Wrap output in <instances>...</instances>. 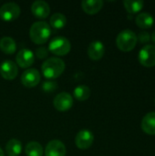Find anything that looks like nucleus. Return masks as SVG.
<instances>
[{"instance_id":"nucleus-1","label":"nucleus","mask_w":155,"mask_h":156,"mask_svg":"<svg viewBox=\"0 0 155 156\" xmlns=\"http://www.w3.org/2000/svg\"><path fill=\"white\" fill-rule=\"evenodd\" d=\"M65 68V62L61 58L52 57L47 58L43 62L41 66V70L45 78H47L48 80H53L58 78L64 72Z\"/></svg>"},{"instance_id":"nucleus-2","label":"nucleus","mask_w":155,"mask_h":156,"mask_svg":"<svg viewBox=\"0 0 155 156\" xmlns=\"http://www.w3.org/2000/svg\"><path fill=\"white\" fill-rule=\"evenodd\" d=\"M51 35V27L45 21H37L32 24L29 29V37L33 43L42 45L46 43Z\"/></svg>"},{"instance_id":"nucleus-3","label":"nucleus","mask_w":155,"mask_h":156,"mask_svg":"<svg viewBox=\"0 0 155 156\" xmlns=\"http://www.w3.org/2000/svg\"><path fill=\"white\" fill-rule=\"evenodd\" d=\"M137 35L131 29H123L116 37V45L119 49L123 52L132 50L137 44Z\"/></svg>"},{"instance_id":"nucleus-4","label":"nucleus","mask_w":155,"mask_h":156,"mask_svg":"<svg viewBox=\"0 0 155 156\" xmlns=\"http://www.w3.org/2000/svg\"><path fill=\"white\" fill-rule=\"evenodd\" d=\"M71 49V44L68 38L62 36L52 38L48 45V51L57 56H65L69 53Z\"/></svg>"},{"instance_id":"nucleus-5","label":"nucleus","mask_w":155,"mask_h":156,"mask_svg":"<svg viewBox=\"0 0 155 156\" xmlns=\"http://www.w3.org/2000/svg\"><path fill=\"white\" fill-rule=\"evenodd\" d=\"M20 13V6L14 2L5 3L0 7V18L5 22L16 20L19 16Z\"/></svg>"},{"instance_id":"nucleus-6","label":"nucleus","mask_w":155,"mask_h":156,"mask_svg":"<svg viewBox=\"0 0 155 156\" xmlns=\"http://www.w3.org/2000/svg\"><path fill=\"white\" fill-rule=\"evenodd\" d=\"M139 61L144 67L155 66V45L147 44L141 48L139 55Z\"/></svg>"},{"instance_id":"nucleus-7","label":"nucleus","mask_w":155,"mask_h":156,"mask_svg":"<svg viewBox=\"0 0 155 156\" xmlns=\"http://www.w3.org/2000/svg\"><path fill=\"white\" fill-rule=\"evenodd\" d=\"M53 104L57 111L67 112L73 106V97L69 92H60L54 98Z\"/></svg>"},{"instance_id":"nucleus-8","label":"nucleus","mask_w":155,"mask_h":156,"mask_svg":"<svg viewBox=\"0 0 155 156\" xmlns=\"http://www.w3.org/2000/svg\"><path fill=\"white\" fill-rule=\"evenodd\" d=\"M93 142H94V135L90 130L87 129L80 130L76 135L75 144L79 149L81 150L89 149L92 145Z\"/></svg>"},{"instance_id":"nucleus-9","label":"nucleus","mask_w":155,"mask_h":156,"mask_svg":"<svg viewBox=\"0 0 155 156\" xmlns=\"http://www.w3.org/2000/svg\"><path fill=\"white\" fill-rule=\"evenodd\" d=\"M41 80L40 73L36 69H28L21 75V83L26 88L36 87Z\"/></svg>"},{"instance_id":"nucleus-10","label":"nucleus","mask_w":155,"mask_h":156,"mask_svg":"<svg viewBox=\"0 0 155 156\" xmlns=\"http://www.w3.org/2000/svg\"><path fill=\"white\" fill-rule=\"evenodd\" d=\"M16 65L20 68L27 69L33 65L35 61V54L28 48L20 49L16 56Z\"/></svg>"},{"instance_id":"nucleus-11","label":"nucleus","mask_w":155,"mask_h":156,"mask_svg":"<svg viewBox=\"0 0 155 156\" xmlns=\"http://www.w3.org/2000/svg\"><path fill=\"white\" fill-rule=\"evenodd\" d=\"M18 73L17 65L12 60H5L0 64V75L6 80H13Z\"/></svg>"},{"instance_id":"nucleus-12","label":"nucleus","mask_w":155,"mask_h":156,"mask_svg":"<svg viewBox=\"0 0 155 156\" xmlns=\"http://www.w3.org/2000/svg\"><path fill=\"white\" fill-rule=\"evenodd\" d=\"M66 146L59 140L50 141L45 149V156H66Z\"/></svg>"},{"instance_id":"nucleus-13","label":"nucleus","mask_w":155,"mask_h":156,"mask_svg":"<svg viewBox=\"0 0 155 156\" xmlns=\"http://www.w3.org/2000/svg\"><path fill=\"white\" fill-rule=\"evenodd\" d=\"M32 14L38 18H46L50 14L49 5L43 0H37L31 5Z\"/></svg>"},{"instance_id":"nucleus-14","label":"nucleus","mask_w":155,"mask_h":156,"mask_svg":"<svg viewBox=\"0 0 155 156\" xmlns=\"http://www.w3.org/2000/svg\"><path fill=\"white\" fill-rule=\"evenodd\" d=\"M105 53L104 44L100 40L92 41L88 48V55L92 60H100L102 58Z\"/></svg>"},{"instance_id":"nucleus-15","label":"nucleus","mask_w":155,"mask_h":156,"mask_svg":"<svg viewBox=\"0 0 155 156\" xmlns=\"http://www.w3.org/2000/svg\"><path fill=\"white\" fill-rule=\"evenodd\" d=\"M141 127L143 131L150 135H155V112H148L142 120Z\"/></svg>"},{"instance_id":"nucleus-16","label":"nucleus","mask_w":155,"mask_h":156,"mask_svg":"<svg viewBox=\"0 0 155 156\" xmlns=\"http://www.w3.org/2000/svg\"><path fill=\"white\" fill-rule=\"evenodd\" d=\"M103 4L102 0H83L81 2V7L85 13L94 15L102 8Z\"/></svg>"},{"instance_id":"nucleus-17","label":"nucleus","mask_w":155,"mask_h":156,"mask_svg":"<svg viewBox=\"0 0 155 156\" xmlns=\"http://www.w3.org/2000/svg\"><path fill=\"white\" fill-rule=\"evenodd\" d=\"M135 23L139 27L143 29H147L153 27L154 23V18L153 15L148 12H141L136 16Z\"/></svg>"},{"instance_id":"nucleus-18","label":"nucleus","mask_w":155,"mask_h":156,"mask_svg":"<svg viewBox=\"0 0 155 156\" xmlns=\"http://www.w3.org/2000/svg\"><path fill=\"white\" fill-rule=\"evenodd\" d=\"M0 49L5 54H14L16 50V41L10 37H3L0 39Z\"/></svg>"},{"instance_id":"nucleus-19","label":"nucleus","mask_w":155,"mask_h":156,"mask_svg":"<svg viewBox=\"0 0 155 156\" xmlns=\"http://www.w3.org/2000/svg\"><path fill=\"white\" fill-rule=\"evenodd\" d=\"M5 152L8 156H19L22 152V144L17 139H11L5 145Z\"/></svg>"},{"instance_id":"nucleus-20","label":"nucleus","mask_w":155,"mask_h":156,"mask_svg":"<svg viewBox=\"0 0 155 156\" xmlns=\"http://www.w3.org/2000/svg\"><path fill=\"white\" fill-rule=\"evenodd\" d=\"M67 25V17L62 13H55L49 20L50 27L54 29H61Z\"/></svg>"},{"instance_id":"nucleus-21","label":"nucleus","mask_w":155,"mask_h":156,"mask_svg":"<svg viewBox=\"0 0 155 156\" xmlns=\"http://www.w3.org/2000/svg\"><path fill=\"white\" fill-rule=\"evenodd\" d=\"M25 153L26 156H42L44 154V149L39 143L30 142L26 145Z\"/></svg>"},{"instance_id":"nucleus-22","label":"nucleus","mask_w":155,"mask_h":156,"mask_svg":"<svg viewBox=\"0 0 155 156\" xmlns=\"http://www.w3.org/2000/svg\"><path fill=\"white\" fill-rule=\"evenodd\" d=\"M74 97L79 101H85L90 97V89L86 85H79L73 90Z\"/></svg>"},{"instance_id":"nucleus-23","label":"nucleus","mask_w":155,"mask_h":156,"mask_svg":"<svg viewBox=\"0 0 155 156\" xmlns=\"http://www.w3.org/2000/svg\"><path fill=\"white\" fill-rule=\"evenodd\" d=\"M123 5L125 6V9L130 14H134L139 12L144 5V2L142 0H124Z\"/></svg>"},{"instance_id":"nucleus-24","label":"nucleus","mask_w":155,"mask_h":156,"mask_svg":"<svg viewBox=\"0 0 155 156\" xmlns=\"http://www.w3.org/2000/svg\"><path fill=\"white\" fill-rule=\"evenodd\" d=\"M57 88H58L57 82L51 80H47L42 83V90L45 92H53L55 90H57Z\"/></svg>"},{"instance_id":"nucleus-25","label":"nucleus","mask_w":155,"mask_h":156,"mask_svg":"<svg viewBox=\"0 0 155 156\" xmlns=\"http://www.w3.org/2000/svg\"><path fill=\"white\" fill-rule=\"evenodd\" d=\"M48 55V49L45 47H39L36 50V56L39 59H43V58H47Z\"/></svg>"},{"instance_id":"nucleus-26","label":"nucleus","mask_w":155,"mask_h":156,"mask_svg":"<svg viewBox=\"0 0 155 156\" xmlns=\"http://www.w3.org/2000/svg\"><path fill=\"white\" fill-rule=\"evenodd\" d=\"M137 38H139V40L141 42H148L151 38V36L146 31H141L139 33V35L137 36Z\"/></svg>"},{"instance_id":"nucleus-27","label":"nucleus","mask_w":155,"mask_h":156,"mask_svg":"<svg viewBox=\"0 0 155 156\" xmlns=\"http://www.w3.org/2000/svg\"><path fill=\"white\" fill-rule=\"evenodd\" d=\"M151 37H152V40L155 43V30L152 33V36H151Z\"/></svg>"},{"instance_id":"nucleus-28","label":"nucleus","mask_w":155,"mask_h":156,"mask_svg":"<svg viewBox=\"0 0 155 156\" xmlns=\"http://www.w3.org/2000/svg\"><path fill=\"white\" fill-rule=\"evenodd\" d=\"M0 156H5V154H4V152H3V150L0 148Z\"/></svg>"}]
</instances>
